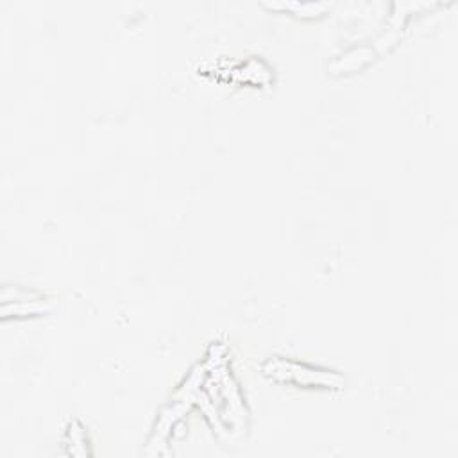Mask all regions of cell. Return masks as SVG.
<instances>
[{
	"mask_svg": "<svg viewBox=\"0 0 458 458\" xmlns=\"http://www.w3.org/2000/svg\"><path fill=\"white\" fill-rule=\"evenodd\" d=\"M267 374L274 376L277 379H292V382H297L301 385H310V383H315V385H326V387H338L342 385L340 376L337 374H328V372L315 371V369L304 367V365L290 364V362H283V360H270L267 362L265 367Z\"/></svg>",
	"mask_w": 458,
	"mask_h": 458,
	"instance_id": "cell-1",
	"label": "cell"
},
{
	"mask_svg": "<svg viewBox=\"0 0 458 458\" xmlns=\"http://www.w3.org/2000/svg\"><path fill=\"white\" fill-rule=\"evenodd\" d=\"M372 56H374V50L372 49H364V47H362V49L351 50V52H348L345 56H342L340 59L335 61V63L331 64V70L337 74V72H344V70L360 69L362 64L371 61Z\"/></svg>",
	"mask_w": 458,
	"mask_h": 458,
	"instance_id": "cell-2",
	"label": "cell"
},
{
	"mask_svg": "<svg viewBox=\"0 0 458 458\" xmlns=\"http://www.w3.org/2000/svg\"><path fill=\"white\" fill-rule=\"evenodd\" d=\"M270 8H285V9H301V13L304 15H317V13L324 11L328 6L326 4H297V2H292V4H273Z\"/></svg>",
	"mask_w": 458,
	"mask_h": 458,
	"instance_id": "cell-3",
	"label": "cell"
}]
</instances>
